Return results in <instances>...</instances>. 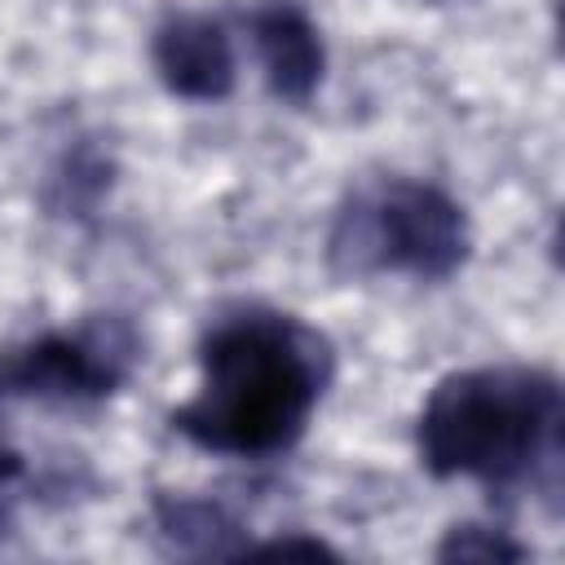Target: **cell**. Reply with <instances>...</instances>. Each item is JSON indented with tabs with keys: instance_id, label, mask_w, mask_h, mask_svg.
Returning <instances> with one entry per match:
<instances>
[{
	"instance_id": "cell-9",
	"label": "cell",
	"mask_w": 565,
	"mask_h": 565,
	"mask_svg": "<svg viewBox=\"0 0 565 565\" xmlns=\"http://www.w3.org/2000/svg\"><path fill=\"white\" fill-rule=\"evenodd\" d=\"M247 556H335V547H327L322 539H269V543H252Z\"/></svg>"
},
{
	"instance_id": "cell-8",
	"label": "cell",
	"mask_w": 565,
	"mask_h": 565,
	"mask_svg": "<svg viewBox=\"0 0 565 565\" xmlns=\"http://www.w3.org/2000/svg\"><path fill=\"white\" fill-rule=\"evenodd\" d=\"M521 556H525V547H516L503 534L481 530V525H455L446 534V543L437 547V561H521Z\"/></svg>"
},
{
	"instance_id": "cell-3",
	"label": "cell",
	"mask_w": 565,
	"mask_h": 565,
	"mask_svg": "<svg viewBox=\"0 0 565 565\" xmlns=\"http://www.w3.org/2000/svg\"><path fill=\"white\" fill-rule=\"evenodd\" d=\"M472 234L463 207L428 181L393 177L358 190L327 238V260L349 274H411L419 282H441L468 260Z\"/></svg>"
},
{
	"instance_id": "cell-10",
	"label": "cell",
	"mask_w": 565,
	"mask_h": 565,
	"mask_svg": "<svg viewBox=\"0 0 565 565\" xmlns=\"http://www.w3.org/2000/svg\"><path fill=\"white\" fill-rule=\"evenodd\" d=\"M13 477H22V455L0 441V486H9Z\"/></svg>"
},
{
	"instance_id": "cell-6",
	"label": "cell",
	"mask_w": 565,
	"mask_h": 565,
	"mask_svg": "<svg viewBox=\"0 0 565 565\" xmlns=\"http://www.w3.org/2000/svg\"><path fill=\"white\" fill-rule=\"evenodd\" d=\"M247 31H252L265 88L278 102L305 106L318 93L322 71H327V49H322V35L309 9L300 0H265L252 9Z\"/></svg>"
},
{
	"instance_id": "cell-7",
	"label": "cell",
	"mask_w": 565,
	"mask_h": 565,
	"mask_svg": "<svg viewBox=\"0 0 565 565\" xmlns=\"http://www.w3.org/2000/svg\"><path fill=\"white\" fill-rule=\"evenodd\" d=\"M154 521L159 534L190 556H247L252 539H243V530L225 516V508L207 503V499H154Z\"/></svg>"
},
{
	"instance_id": "cell-4",
	"label": "cell",
	"mask_w": 565,
	"mask_h": 565,
	"mask_svg": "<svg viewBox=\"0 0 565 565\" xmlns=\"http://www.w3.org/2000/svg\"><path fill=\"white\" fill-rule=\"evenodd\" d=\"M128 362L132 344L119 331H49L0 358V393L40 402H97L124 384Z\"/></svg>"
},
{
	"instance_id": "cell-2",
	"label": "cell",
	"mask_w": 565,
	"mask_h": 565,
	"mask_svg": "<svg viewBox=\"0 0 565 565\" xmlns=\"http://www.w3.org/2000/svg\"><path fill=\"white\" fill-rule=\"evenodd\" d=\"M561 419V384L547 371L468 366L428 388L415 419V450L441 481L463 477L490 490H556Z\"/></svg>"
},
{
	"instance_id": "cell-5",
	"label": "cell",
	"mask_w": 565,
	"mask_h": 565,
	"mask_svg": "<svg viewBox=\"0 0 565 565\" xmlns=\"http://www.w3.org/2000/svg\"><path fill=\"white\" fill-rule=\"evenodd\" d=\"M150 66L181 102H221L234 93L238 62L230 31L207 13H172L150 35Z\"/></svg>"
},
{
	"instance_id": "cell-1",
	"label": "cell",
	"mask_w": 565,
	"mask_h": 565,
	"mask_svg": "<svg viewBox=\"0 0 565 565\" xmlns=\"http://www.w3.org/2000/svg\"><path fill=\"white\" fill-rule=\"evenodd\" d=\"M327 380L331 349L313 327L247 305L203 331L199 388L168 419L207 455L269 459L305 437Z\"/></svg>"
}]
</instances>
